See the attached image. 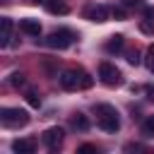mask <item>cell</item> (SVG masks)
<instances>
[{
	"label": "cell",
	"mask_w": 154,
	"mask_h": 154,
	"mask_svg": "<svg viewBox=\"0 0 154 154\" xmlns=\"http://www.w3.org/2000/svg\"><path fill=\"white\" fill-rule=\"evenodd\" d=\"M19 29H22L24 34H29V36H38V34H41V24H38L36 19H22V22H19Z\"/></svg>",
	"instance_id": "cell-10"
},
{
	"label": "cell",
	"mask_w": 154,
	"mask_h": 154,
	"mask_svg": "<svg viewBox=\"0 0 154 154\" xmlns=\"http://www.w3.org/2000/svg\"><path fill=\"white\" fill-rule=\"evenodd\" d=\"M140 31H142V34H154V22H152V19L140 22Z\"/></svg>",
	"instance_id": "cell-16"
},
{
	"label": "cell",
	"mask_w": 154,
	"mask_h": 154,
	"mask_svg": "<svg viewBox=\"0 0 154 154\" xmlns=\"http://www.w3.org/2000/svg\"><path fill=\"white\" fill-rule=\"evenodd\" d=\"M142 135H144V137H154V116H149V118L142 123Z\"/></svg>",
	"instance_id": "cell-14"
},
{
	"label": "cell",
	"mask_w": 154,
	"mask_h": 154,
	"mask_svg": "<svg viewBox=\"0 0 154 154\" xmlns=\"http://www.w3.org/2000/svg\"><path fill=\"white\" fill-rule=\"evenodd\" d=\"M31 2H43V0H31Z\"/></svg>",
	"instance_id": "cell-25"
},
{
	"label": "cell",
	"mask_w": 154,
	"mask_h": 154,
	"mask_svg": "<svg viewBox=\"0 0 154 154\" xmlns=\"http://www.w3.org/2000/svg\"><path fill=\"white\" fill-rule=\"evenodd\" d=\"M94 152H96L94 144H82V147L77 149V154H94Z\"/></svg>",
	"instance_id": "cell-20"
},
{
	"label": "cell",
	"mask_w": 154,
	"mask_h": 154,
	"mask_svg": "<svg viewBox=\"0 0 154 154\" xmlns=\"http://www.w3.org/2000/svg\"><path fill=\"white\" fill-rule=\"evenodd\" d=\"M43 5L51 14H67V10H70L65 0H43Z\"/></svg>",
	"instance_id": "cell-9"
},
{
	"label": "cell",
	"mask_w": 154,
	"mask_h": 154,
	"mask_svg": "<svg viewBox=\"0 0 154 154\" xmlns=\"http://www.w3.org/2000/svg\"><path fill=\"white\" fill-rule=\"evenodd\" d=\"M123 5H125V7H140L142 0H123Z\"/></svg>",
	"instance_id": "cell-22"
},
{
	"label": "cell",
	"mask_w": 154,
	"mask_h": 154,
	"mask_svg": "<svg viewBox=\"0 0 154 154\" xmlns=\"http://www.w3.org/2000/svg\"><path fill=\"white\" fill-rule=\"evenodd\" d=\"M24 82H26V79H24L22 72H12V77H10V84H12V87H24Z\"/></svg>",
	"instance_id": "cell-15"
},
{
	"label": "cell",
	"mask_w": 154,
	"mask_h": 154,
	"mask_svg": "<svg viewBox=\"0 0 154 154\" xmlns=\"http://www.w3.org/2000/svg\"><path fill=\"white\" fill-rule=\"evenodd\" d=\"M144 17H147V19H152V22H154V10H152V7H147V10H144Z\"/></svg>",
	"instance_id": "cell-23"
},
{
	"label": "cell",
	"mask_w": 154,
	"mask_h": 154,
	"mask_svg": "<svg viewBox=\"0 0 154 154\" xmlns=\"http://www.w3.org/2000/svg\"><path fill=\"white\" fill-rule=\"evenodd\" d=\"M111 14H113L116 19H125V10H123V7H113V10H111Z\"/></svg>",
	"instance_id": "cell-21"
},
{
	"label": "cell",
	"mask_w": 154,
	"mask_h": 154,
	"mask_svg": "<svg viewBox=\"0 0 154 154\" xmlns=\"http://www.w3.org/2000/svg\"><path fill=\"white\" fill-rule=\"evenodd\" d=\"M0 120L7 128H22L29 123V113L24 108H0Z\"/></svg>",
	"instance_id": "cell-4"
},
{
	"label": "cell",
	"mask_w": 154,
	"mask_h": 154,
	"mask_svg": "<svg viewBox=\"0 0 154 154\" xmlns=\"http://www.w3.org/2000/svg\"><path fill=\"white\" fill-rule=\"evenodd\" d=\"M72 128H77V130H89V118L84 116V113H77L75 118H72Z\"/></svg>",
	"instance_id": "cell-13"
},
{
	"label": "cell",
	"mask_w": 154,
	"mask_h": 154,
	"mask_svg": "<svg viewBox=\"0 0 154 154\" xmlns=\"http://www.w3.org/2000/svg\"><path fill=\"white\" fill-rule=\"evenodd\" d=\"M63 135H65V132H63L60 128H48V130L43 132V144H46L51 152H55V149L63 144Z\"/></svg>",
	"instance_id": "cell-6"
},
{
	"label": "cell",
	"mask_w": 154,
	"mask_h": 154,
	"mask_svg": "<svg viewBox=\"0 0 154 154\" xmlns=\"http://www.w3.org/2000/svg\"><path fill=\"white\" fill-rule=\"evenodd\" d=\"M12 152L14 154H34L36 152V142L31 137H19L12 142Z\"/></svg>",
	"instance_id": "cell-7"
},
{
	"label": "cell",
	"mask_w": 154,
	"mask_h": 154,
	"mask_svg": "<svg viewBox=\"0 0 154 154\" xmlns=\"http://www.w3.org/2000/svg\"><path fill=\"white\" fill-rule=\"evenodd\" d=\"M128 63H130V65H140V53H137V51H130V53H128Z\"/></svg>",
	"instance_id": "cell-19"
},
{
	"label": "cell",
	"mask_w": 154,
	"mask_h": 154,
	"mask_svg": "<svg viewBox=\"0 0 154 154\" xmlns=\"http://www.w3.org/2000/svg\"><path fill=\"white\" fill-rule=\"evenodd\" d=\"M87 19H91V22H106L108 19V14H111V10L106 7V5H91V7H87Z\"/></svg>",
	"instance_id": "cell-8"
},
{
	"label": "cell",
	"mask_w": 154,
	"mask_h": 154,
	"mask_svg": "<svg viewBox=\"0 0 154 154\" xmlns=\"http://www.w3.org/2000/svg\"><path fill=\"white\" fill-rule=\"evenodd\" d=\"M147 67H149V72H154V43L147 48Z\"/></svg>",
	"instance_id": "cell-18"
},
{
	"label": "cell",
	"mask_w": 154,
	"mask_h": 154,
	"mask_svg": "<svg viewBox=\"0 0 154 154\" xmlns=\"http://www.w3.org/2000/svg\"><path fill=\"white\" fill-rule=\"evenodd\" d=\"M99 77H101V82H103L106 87H120V84H123L120 70H118L116 65H111V63H101V65H99Z\"/></svg>",
	"instance_id": "cell-5"
},
{
	"label": "cell",
	"mask_w": 154,
	"mask_h": 154,
	"mask_svg": "<svg viewBox=\"0 0 154 154\" xmlns=\"http://www.w3.org/2000/svg\"><path fill=\"white\" fill-rule=\"evenodd\" d=\"M96 116H99V128L106 130V132H118L120 130V118H118V111L108 103H99L96 106Z\"/></svg>",
	"instance_id": "cell-2"
},
{
	"label": "cell",
	"mask_w": 154,
	"mask_h": 154,
	"mask_svg": "<svg viewBox=\"0 0 154 154\" xmlns=\"http://www.w3.org/2000/svg\"><path fill=\"white\" fill-rule=\"evenodd\" d=\"M26 101H29V106H34V108L41 106V96H38L36 91H29V94H26Z\"/></svg>",
	"instance_id": "cell-17"
},
{
	"label": "cell",
	"mask_w": 154,
	"mask_h": 154,
	"mask_svg": "<svg viewBox=\"0 0 154 154\" xmlns=\"http://www.w3.org/2000/svg\"><path fill=\"white\" fill-rule=\"evenodd\" d=\"M72 41H75V34L70 29H58V31H53L43 38V43L48 48H55V51H65L67 46H72Z\"/></svg>",
	"instance_id": "cell-3"
},
{
	"label": "cell",
	"mask_w": 154,
	"mask_h": 154,
	"mask_svg": "<svg viewBox=\"0 0 154 154\" xmlns=\"http://www.w3.org/2000/svg\"><path fill=\"white\" fill-rule=\"evenodd\" d=\"M144 91H147V99H149V101H154V87H147Z\"/></svg>",
	"instance_id": "cell-24"
},
{
	"label": "cell",
	"mask_w": 154,
	"mask_h": 154,
	"mask_svg": "<svg viewBox=\"0 0 154 154\" xmlns=\"http://www.w3.org/2000/svg\"><path fill=\"white\" fill-rule=\"evenodd\" d=\"M94 84V79L84 72V70H65L60 75V87L65 91H75V89H89Z\"/></svg>",
	"instance_id": "cell-1"
},
{
	"label": "cell",
	"mask_w": 154,
	"mask_h": 154,
	"mask_svg": "<svg viewBox=\"0 0 154 154\" xmlns=\"http://www.w3.org/2000/svg\"><path fill=\"white\" fill-rule=\"evenodd\" d=\"M10 36H12V19L2 17V34H0V46H10Z\"/></svg>",
	"instance_id": "cell-11"
},
{
	"label": "cell",
	"mask_w": 154,
	"mask_h": 154,
	"mask_svg": "<svg viewBox=\"0 0 154 154\" xmlns=\"http://www.w3.org/2000/svg\"><path fill=\"white\" fill-rule=\"evenodd\" d=\"M123 43H125V38H123L120 34H116V36H111V38L106 41V51H108V53H118V51H123Z\"/></svg>",
	"instance_id": "cell-12"
}]
</instances>
